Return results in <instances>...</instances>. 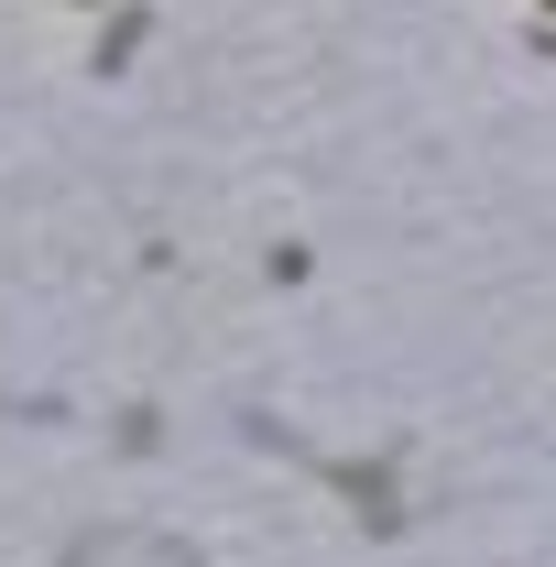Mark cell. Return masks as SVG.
Listing matches in <instances>:
<instances>
[{
  "label": "cell",
  "instance_id": "obj_1",
  "mask_svg": "<svg viewBox=\"0 0 556 567\" xmlns=\"http://www.w3.org/2000/svg\"><path fill=\"white\" fill-rule=\"evenodd\" d=\"M546 11H556V0H546Z\"/></svg>",
  "mask_w": 556,
  "mask_h": 567
}]
</instances>
